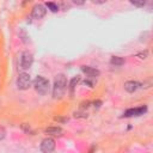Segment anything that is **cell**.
I'll return each instance as SVG.
<instances>
[{"label": "cell", "instance_id": "cell-1", "mask_svg": "<svg viewBox=\"0 0 153 153\" xmlns=\"http://www.w3.org/2000/svg\"><path fill=\"white\" fill-rule=\"evenodd\" d=\"M67 78L63 74H57L54 79V85H53V97L56 99L62 98L67 90Z\"/></svg>", "mask_w": 153, "mask_h": 153}, {"label": "cell", "instance_id": "cell-2", "mask_svg": "<svg viewBox=\"0 0 153 153\" xmlns=\"http://www.w3.org/2000/svg\"><path fill=\"white\" fill-rule=\"evenodd\" d=\"M33 87H35V90H36L39 94L44 96V94H47V93L49 92L50 85H49V81H48L45 78L38 75V76H36V79L33 80Z\"/></svg>", "mask_w": 153, "mask_h": 153}, {"label": "cell", "instance_id": "cell-3", "mask_svg": "<svg viewBox=\"0 0 153 153\" xmlns=\"http://www.w3.org/2000/svg\"><path fill=\"white\" fill-rule=\"evenodd\" d=\"M30 86H31V76H30L27 73H25V72L19 73L18 78H17V87H18L19 90L25 91V90H27Z\"/></svg>", "mask_w": 153, "mask_h": 153}, {"label": "cell", "instance_id": "cell-4", "mask_svg": "<svg viewBox=\"0 0 153 153\" xmlns=\"http://www.w3.org/2000/svg\"><path fill=\"white\" fill-rule=\"evenodd\" d=\"M32 62H33V56H32L31 53L24 51V53L20 55V68H23V69H29V68L32 66Z\"/></svg>", "mask_w": 153, "mask_h": 153}, {"label": "cell", "instance_id": "cell-5", "mask_svg": "<svg viewBox=\"0 0 153 153\" xmlns=\"http://www.w3.org/2000/svg\"><path fill=\"white\" fill-rule=\"evenodd\" d=\"M55 149V140L51 137H45L41 142V151L43 153H51Z\"/></svg>", "mask_w": 153, "mask_h": 153}, {"label": "cell", "instance_id": "cell-6", "mask_svg": "<svg viewBox=\"0 0 153 153\" xmlns=\"http://www.w3.org/2000/svg\"><path fill=\"white\" fill-rule=\"evenodd\" d=\"M146 111H147V106H146V105H141V106H139V108H131V109H128V110L124 111L123 117L140 116V115H143Z\"/></svg>", "mask_w": 153, "mask_h": 153}, {"label": "cell", "instance_id": "cell-7", "mask_svg": "<svg viewBox=\"0 0 153 153\" xmlns=\"http://www.w3.org/2000/svg\"><path fill=\"white\" fill-rule=\"evenodd\" d=\"M45 13H47V8H45V6L42 5V4H37V5H35V6L32 7L31 14H32V17H33L35 19H42V18L45 16Z\"/></svg>", "mask_w": 153, "mask_h": 153}, {"label": "cell", "instance_id": "cell-8", "mask_svg": "<svg viewBox=\"0 0 153 153\" xmlns=\"http://www.w3.org/2000/svg\"><path fill=\"white\" fill-rule=\"evenodd\" d=\"M81 71L87 75L88 79H94V78L99 76V74H100V72L97 68L90 67V66H81Z\"/></svg>", "mask_w": 153, "mask_h": 153}, {"label": "cell", "instance_id": "cell-9", "mask_svg": "<svg viewBox=\"0 0 153 153\" xmlns=\"http://www.w3.org/2000/svg\"><path fill=\"white\" fill-rule=\"evenodd\" d=\"M139 87H140V82H137V81L128 80V81H126V82H124V90H126L127 92H129V93L135 92Z\"/></svg>", "mask_w": 153, "mask_h": 153}, {"label": "cell", "instance_id": "cell-10", "mask_svg": "<svg viewBox=\"0 0 153 153\" xmlns=\"http://www.w3.org/2000/svg\"><path fill=\"white\" fill-rule=\"evenodd\" d=\"M44 133L48 135H53V136H61L63 130L60 127H48L44 129Z\"/></svg>", "mask_w": 153, "mask_h": 153}, {"label": "cell", "instance_id": "cell-11", "mask_svg": "<svg viewBox=\"0 0 153 153\" xmlns=\"http://www.w3.org/2000/svg\"><path fill=\"white\" fill-rule=\"evenodd\" d=\"M124 62H126V60L121 56H111V59H110V63L112 66H122V65H124Z\"/></svg>", "mask_w": 153, "mask_h": 153}, {"label": "cell", "instance_id": "cell-12", "mask_svg": "<svg viewBox=\"0 0 153 153\" xmlns=\"http://www.w3.org/2000/svg\"><path fill=\"white\" fill-rule=\"evenodd\" d=\"M80 81V78L79 76H74L72 80H71V82H69V90H71V93H73V91H74V88H75V86L78 85V82Z\"/></svg>", "mask_w": 153, "mask_h": 153}, {"label": "cell", "instance_id": "cell-13", "mask_svg": "<svg viewBox=\"0 0 153 153\" xmlns=\"http://www.w3.org/2000/svg\"><path fill=\"white\" fill-rule=\"evenodd\" d=\"M45 8H49L51 12H57V11H59V5L55 4V2L49 1V2L45 4Z\"/></svg>", "mask_w": 153, "mask_h": 153}, {"label": "cell", "instance_id": "cell-14", "mask_svg": "<svg viewBox=\"0 0 153 153\" xmlns=\"http://www.w3.org/2000/svg\"><path fill=\"white\" fill-rule=\"evenodd\" d=\"M130 4L136 6V7H143L146 5V1H134V0H130Z\"/></svg>", "mask_w": 153, "mask_h": 153}, {"label": "cell", "instance_id": "cell-15", "mask_svg": "<svg viewBox=\"0 0 153 153\" xmlns=\"http://www.w3.org/2000/svg\"><path fill=\"white\" fill-rule=\"evenodd\" d=\"M19 36L22 37L23 42H27V38H29V36L26 35V32H25L23 29H20V30H19Z\"/></svg>", "mask_w": 153, "mask_h": 153}, {"label": "cell", "instance_id": "cell-16", "mask_svg": "<svg viewBox=\"0 0 153 153\" xmlns=\"http://www.w3.org/2000/svg\"><path fill=\"white\" fill-rule=\"evenodd\" d=\"M74 117H82V118H86L87 117V112L85 111H78V112H74Z\"/></svg>", "mask_w": 153, "mask_h": 153}, {"label": "cell", "instance_id": "cell-17", "mask_svg": "<svg viewBox=\"0 0 153 153\" xmlns=\"http://www.w3.org/2000/svg\"><path fill=\"white\" fill-rule=\"evenodd\" d=\"M22 128H23V130L25 131V133H32V130H31V128H30V126L29 124H26V123H23L22 124Z\"/></svg>", "mask_w": 153, "mask_h": 153}, {"label": "cell", "instance_id": "cell-18", "mask_svg": "<svg viewBox=\"0 0 153 153\" xmlns=\"http://www.w3.org/2000/svg\"><path fill=\"white\" fill-rule=\"evenodd\" d=\"M5 136H6V130H5V128H4V127H1V126H0V141H1V140H4V139H5Z\"/></svg>", "mask_w": 153, "mask_h": 153}, {"label": "cell", "instance_id": "cell-19", "mask_svg": "<svg viewBox=\"0 0 153 153\" xmlns=\"http://www.w3.org/2000/svg\"><path fill=\"white\" fill-rule=\"evenodd\" d=\"M137 56H139L140 59H146V57L148 56V50H145V51L139 53V54H137Z\"/></svg>", "mask_w": 153, "mask_h": 153}, {"label": "cell", "instance_id": "cell-20", "mask_svg": "<svg viewBox=\"0 0 153 153\" xmlns=\"http://www.w3.org/2000/svg\"><path fill=\"white\" fill-rule=\"evenodd\" d=\"M55 121H59V122H67L68 118H62V117H54Z\"/></svg>", "mask_w": 153, "mask_h": 153}, {"label": "cell", "instance_id": "cell-21", "mask_svg": "<svg viewBox=\"0 0 153 153\" xmlns=\"http://www.w3.org/2000/svg\"><path fill=\"white\" fill-rule=\"evenodd\" d=\"M84 82H85V84H86V85H88V86H90V87H93V82H92V81H91V80H88V79H87V80H85V81H84Z\"/></svg>", "mask_w": 153, "mask_h": 153}, {"label": "cell", "instance_id": "cell-22", "mask_svg": "<svg viewBox=\"0 0 153 153\" xmlns=\"http://www.w3.org/2000/svg\"><path fill=\"white\" fill-rule=\"evenodd\" d=\"M92 2H93V4H104L105 1H104V0H93Z\"/></svg>", "mask_w": 153, "mask_h": 153}, {"label": "cell", "instance_id": "cell-23", "mask_svg": "<svg viewBox=\"0 0 153 153\" xmlns=\"http://www.w3.org/2000/svg\"><path fill=\"white\" fill-rule=\"evenodd\" d=\"M73 2H74L75 5H82V4H84V1H76V0H74Z\"/></svg>", "mask_w": 153, "mask_h": 153}]
</instances>
